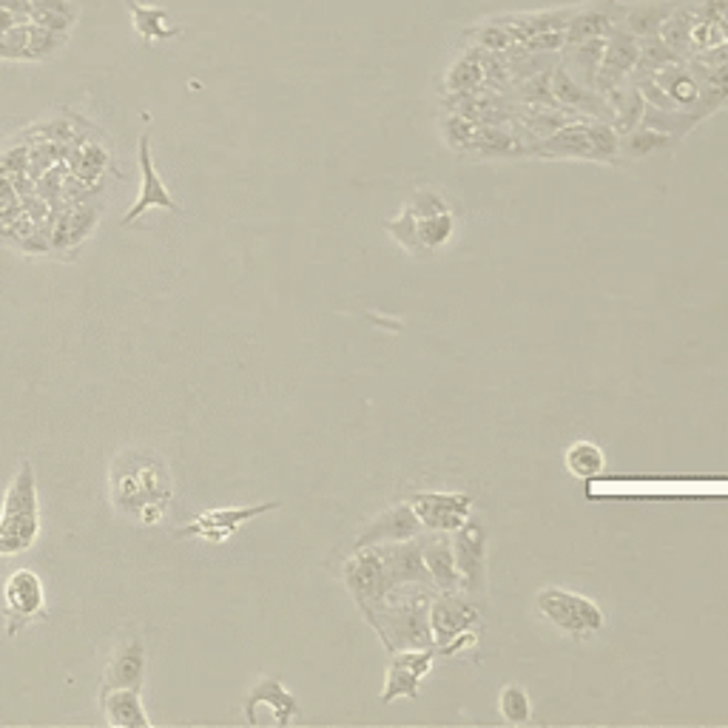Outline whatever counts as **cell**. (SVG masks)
I'll list each match as a JSON object with an SVG mask.
<instances>
[{
  "mask_svg": "<svg viewBox=\"0 0 728 728\" xmlns=\"http://www.w3.org/2000/svg\"><path fill=\"white\" fill-rule=\"evenodd\" d=\"M652 80H655L657 86L666 92V97L672 100V106L689 108V106H695L703 94L695 72H689V69H683V66H672V63L669 66H663L661 72L652 74Z\"/></svg>",
  "mask_w": 728,
  "mask_h": 728,
  "instance_id": "obj_22",
  "label": "cell"
},
{
  "mask_svg": "<svg viewBox=\"0 0 728 728\" xmlns=\"http://www.w3.org/2000/svg\"><path fill=\"white\" fill-rule=\"evenodd\" d=\"M566 470L575 478H597L606 470V458L595 441H575L563 456Z\"/></svg>",
  "mask_w": 728,
  "mask_h": 728,
  "instance_id": "obj_27",
  "label": "cell"
},
{
  "mask_svg": "<svg viewBox=\"0 0 728 728\" xmlns=\"http://www.w3.org/2000/svg\"><path fill=\"white\" fill-rule=\"evenodd\" d=\"M364 617L376 626L384 646L391 652L427 649L433 646L430 635V597L418 592L413 597L396 601L393 592L376 606H364Z\"/></svg>",
  "mask_w": 728,
  "mask_h": 728,
  "instance_id": "obj_2",
  "label": "cell"
},
{
  "mask_svg": "<svg viewBox=\"0 0 728 728\" xmlns=\"http://www.w3.org/2000/svg\"><path fill=\"white\" fill-rule=\"evenodd\" d=\"M483 83H487V69H483V63L478 60V54H467V58L456 60L450 72H447V80H444V86H447V92H450L453 97L478 92Z\"/></svg>",
  "mask_w": 728,
  "mask_h": 728,
  "instance_id": "obj_25",
  "label": "cell"
},
{
  "mask_svg": "<svg viewBox=\"0 0 728 728\" xmlns=\"http://www.w3.org/2000/svg\"><path fill=\"white\" fill-rule=\"evenodd\" d=\"M128 9H132L134 20H137V32L146 40L171 38V34H177V29L163 27V20H166V12H163V9H143L137 7L134 0H128Z\"/></svg>",
  "mask_w": 728,
  "mask_h": 728,
  "instance_id": "obj_30",
  "label": "cell"
},
{
  "mask_svg": "<svg viewBox=\"0 0 728 728\" xmlns=\"http://www.w3.org/2000/svg\"><path fill=\"white\" fill-rule=\"evenodd\" d=\"M259 706L271 709L273 722H277V726H288V722H291L293 717L299 715L297 697H293L291 691L282 686V683L273 680V677H262V680L253 686L251 695H248V700H246V717H248V720H251L253 711H257Z\"/></svg>",
  "mask_w": 728,
  "mask_h": 728,
  "instance_id": "obj_18",
  "label": "cell"
},
{
  "mask_svg": "<svg viewBox=\"0 0 728 728\" xmlns=\"http://www.w3.org/2000/svg\"><path fill=\"white\" fill-rule=\"evenodd\" d=\"M563 43H566V34L563 32H543L521 40L518 46H523L527 52H558V49H563Z\"/></svg>",
  "mask_w": 728,
  "mask_h": 728,
  "instance_id": "obj_32",
  "label": "cell"
},
{
  "mask_svg": "<svg viewBox=\"0 0 728 728\" xmlns=\"http://www.w3.org/2000/svg\"><path fill=\"white\" fill-rule=\"evenodd\" d=\"M436 652L433 646L427 649H402L393 652V661L384 675L382 703H393L398 697H418V686L433 669Z\"/></svg>",
  "mask_w": 728,
  "mask_h": 728,
  "instance_id": "obj_10",
  "label": "cell"
},
{
  "mask_svg": "<svg viewBox=\"0 0 728 728\" xmlns=\"http://www.w3.org/2000/svg\"><path fill=\"white\" fill-rule=\"evenodd\" d=\"M137 157H139V171H143V191H139L137 202H134V206L128 208L126 217H123V228L132 226L134 219L143 217L148 208H166V211L179 214V206L174 202V197L168 194V188L163 186V179L157 177V171H154L152 134H143V137H139Z\"/></svg>",
  "mask_w": 728,
  "mask_h": 728,
  "instance_id": "obj_15",
  "label": "cell"
},
{
  "mask_svg": "<svg viewBox=\"0 0 728 728\" xmlns=\"http://www.w3.org/2000/svg\"><path fill=\"white\" fill-rule=\"evenodd\" d=\"M552 94H555L558 106L563 108H581L586 114H601V108H606V100L595 97L592 89L578 83L563 66H555L552 72Z\"/></svg>",
  "mask_w": 728,
  "mask_h": 728,
  "instance_id": "obj_21",
  "label": "cell"
},
{
  "mask_svg": "<svg viewBox=\"0 0 728 728\" xmlns=\"http://www.w3.org/2000/svg\"><path fill=\"white\" fill-rule=\"evenodd\" d=\"M7 635L14 637L23 626H29L32 621L43 617L46 610V592H43V581L34 575L32 570H20L14 572L7 581Z\"/></svg>",
  "mask_w": 728,
  "mask_h": 728,
  "instance_id": "obj_9",
  "label": "cell"
},
{
  "mask_svg": "<svg viewBox=\"0 0 728 728\" xmlns=\"http://www.w3.org/2000/svg\"><path fill=\"white\" fill-rule=\"evenodd\" d=\"M675 12V7H663V3H641V7H632L630 12L623 14V23H617V27H623L630 34H635V38H655V34H661L663 23H666V18Z\"/></svg>",
  "mask_w": 728,
  "mask_h": 728,
  "instance_id": "obj_24",
  "label": "cell"
},
{
  "mask_svg": "<svg viewBox=\"0 0 728 728\" xmlns=\"http://www.w3.org/2000/svg\"><path fill=\"white\" fill-rule=\"evenodd\" d=\"M456 570L461 575V592L483 595L487 586V532L481 523L467 521L456 532H450Z\"/></svg>",
  "mask_w": 728,
  "mask_h": 728,
  "instance_id": "obj_6",
  "label": "cell"
},
{
  "mask_svg": "<svg viewBox=\"0 0 728 728\" xmlns=\"http://www.w3.org/2000/svg\"><path fill=\"white\" fill-rule=\"evenodd\" d=\"M279 507H282L279 501H266V503H257V507H222V510H208L202 512V516L194 518L188 527H183V530H179V538L197 535L202 538V541L226 543L228 538H233V532H237L242 523L266 516V512L279 510Z\"/></svg>",
  "mask_w": 728,
  "mask_h": 728,
  "instance_id": "obj_12",
  "label": "cell"
},
{
  "mask_svg": "<svg viewBox=\"0 0 728 728\" xmlns=\"http://www.w3.org/2000/svg\"><path fill=\"white\" fill-rule=\"evenodd\" d=\"M146 680V646L143 637H126L117 643L103 672V689H143Z\"/></svg>",
  "mask_w": 728,
  "mask_h": 728,
  "instance_id": "obj_14",
  "label": "cell"
},
{
  "mask_svg": "<svg viewBox=\"0 0 728 728\" xmlns=\"http://www.w3.org/2000/svg\"><path fill=\"white\" fill-rule=\"evenodd\" d=\"M535 606L552 626H558L561 632L572 637H592L606 626V617H603V610L597 606L595 601L590 597L575 595L570 590H558V586H550V590H541L535 597Z\"/></svg>",
  "mask_w": 728,
  "mask_h": 728,
  "instance_id": "obj_5",
  "label": "cell"
},
{
  "mask_svg": "<svg viewBox=\"0 0 728 728\" xmlns=\"http://www.w3.org/2000/svg\"><path fill=\"white\" fill-rule=\"evenodd\" d=\"M672 146V134L657 132V128H632L630 134H623L621 139V152L630 154V157H646V154L663 152V148Z\"/></svg>",
  "mask_w": 728,
  "mask_h": 728,
  "instance_id": "obj_28",
  "label": "cell"
},
{
  "mask_svg": "<svg viewBox=\"0 0 728 728\" xmlns=\"http://www.w3.org/2000/svg\"><path fill=\"white\" fill-rule=\"evenodd\" d=\"M498 709H501L503 720L521 726V722H530L532 700L521 686H503L501 697H498Z\"/></svg>",
  "mask_w": 728,
  "mask_h": 728,
  "instance_id": "obj_29",
  "label": "cell"
},
{
  "mask_svg": "<svg viewBox=\"0 0 728 728\" xmlns=\"http://www.w3.org/2000/svg\"><path fill=\"white\" fill-rule=\"evenodd\" d=\"M530 154L550 159H595V163H612L621 154V137L612 126L592 119V123H563L558 132L543 137Z\"/></svg>",
  "mask_w": 728,
  "mask_h": 728,
  "instance_id": "obj_4",
  "label": "cell"
},
{
  "mask_svg": "<svg viewBox=\"0 0 728 728\" xmlns=\"http://www.w3.org/2000/svg\"><path fill=\"white\" fill-rule=\"evenodd\" d=\"M100 709L106 715L108 726L117 728H148L146 709L137 689H100Z\"/></svg>",
  "mask_w": 728,
  "mask_h": 728,
  "instance_id": "obj_19",
  "label": "cell"
},
{
  "mask_svg": "<svg viewBox=\"0 0 728 728\" xmlns=\"http://www.w3.org/2000/svg\"><path fill=\"white\" fill-rule=\"evenodd\" d=\"M378 555H382L391 590H404V586H410V583H418V586L433 583L430 572L424 566L422 543H418L416 538L398 543H382V547H378Z\"/></svg>",
  "mask_w": 728,
  "mask_h": 728,
  "instance_id": "obj_13",
  "label": "cell"
},
{
  "mask_svg": "<svg viewBox=\"0 0 728 728\" xmlns=\"http://www.w3.org/2000/svg\"><path fill=\"white\" fill-rule=\"evenodd\" d=\"M345 583L353 601L358 603V610L376 606V603H382L384 597L391 595L393 590L391 581H387V572H384L382 555H378V547H362V550L353 552V558H347Z\"/></svg>",
  "mask_w": 728,
  "mask_h": 728,
  "instance_id": "obj_7",
  "label": "cell"
},
{
  "mask_svg": "<svg viewBox=\"0 0 728 728\" xmlns=\"http://www.w3.org/2000/svg\"><path fill=\"white\" fill-rule=\"evenodd\" d=\"M418 532H422V521H418L416 510H413L410 503H398V507L382 512L376 521L364 527L362 535L356 538V550H362V547H382V543L410 541Z\"/></svg>",
  "mask_w": 728,
  "mask_h": 728,
  "instance_id": "obj_16",
  "label": "cell"
},
{
  "mask_svg": "<svg viewBox=\"0 0 728 728\" xmlns=\"http://www.w3.org/2000/svg\"><path fill=\"white\" fill-rule=\"evenodd\" d=\"M478 623V606L461 597V592H441L430 601V635L438 649H447L461 632Z\"/></svg>",
  "mask_w": 728,
  "mask_h": 728,
  "instance_id": "obj_11",
  "label": "cell"
},
{
  "mask_svg": "<svg viewBox=\"0 0 728 728\" xmlns=\"http://www.w3.org/2000/svg\"><path fill=\"white\" fill-rule=\"evenodd\" d=\"M476 132H478L476 123L461 117V114H450V117L444 119V139H447V146H450L453 152H467L472 137H476Z\"/></svg>",
  "mask_w": 728,
  "mask_h": 728,
  "instance_id": "obj_31",
  "label": "cell"
},
{
  "mask_svg": "<svg viewBox=\"0 0 728 728\" xmlns=\"http://www.w3.org/2000/svg\"><path fill=\"white\" fill-rule=\"evenodd\" d=\"M171 472L163 456L152 450H128L112 464V501L139 527H154L166 518L171 503Z\"/></svg>",
  "mask_w": 728,
  "mask_h": 728,
  "instance_id": "obj_1",
  "label": "cell"
},
{
  "mask_svg": "<svg viewBox=\"0 0 728 728\" xmlns=\"http://www.w3.org/2000/svg\"><path fill=\"white\" fill-rule=\"evenodd\" d=\"M40 535L38 476L32 461H23L9 483L3 510H0V555L27 552Z\"/></svg>",
  "mask_w": 728,
  "mask_h": 728,
  "instance_id": "obj_3",
  "label": "cell"
},
{
  "mask_svg": "<svg viewBox=\"0 0 728 728\" xmlns=\"http://www.w3.org/2000/svg\"><path fill=\"white\" fill-rule=\"evenodd\" d=\"M612 29H615V18H612L606 9H583V12L572 14L570 27L563 32L566 34V43H563V46H578V43H586V40L606 38Z\"/></svg>",
  "mask_w": 728,
  "mask_h": 728,
  "instance_id": "obj_23",
  "label": "cell"
},
{
  "mask_svg": "<svg viewBox=\"0 0 728 728\" xmlns=\"http://www.w3.org/2000/svg\"><path fill=\"white\" fill-rule=\"evenodd\" d=\"M424 530L456 532L461 523L470 521L472 498L464 492H416L410 498Z\"/></svg>",
  "mask_w": 728,
  "mask_h": 728,
  "instance_id": "obj_8",
  "label": "cell"
},
{
  "mask_svg": "<svg viewBox=\"0 0 728 728\" xmlns=\"http://www.w3.org/2000/svg\"><path fill=\"white\" fill-rule=\"evenodd\" d=\"M467 154H478V157H521V154H527V148L518 146L512 134L501 132V128L478 126Z\"/></svg>",
  "mask_w": 728,
  "mask_h": 728,
  "instance_id": "obj_26",
  "label": "cell"
},
{
  "mask_svg": "<svg viewBox=\"0 0 728 728\" xmlns=\"http://www.w3.org/2000/svg\"><path fill=\"white\" fill-rule=\"evenodd\" d=\"M416 219V248L422 251H438L453 239L456 233V217L450 208H438V211H416V208L404 206Z\"/></svg>",
  "mask_w": 728,
  "mask_h": 728,
  "instance_id": "obj_20",
  "label": "cell"
},
{
  "mask_svg": "<svg viewBox=\"0 0 728 728\" xmlns=\"http://www.w3.org/2000/svg\"><path fill=\"white\" fill-rule=\"evenodd\" d=\"M424 566L430 572L433 586L441 592H461V575L456 570V555H453L450 532H433L422 541Z\"/></svg>",
  "mask_w": 728,
  "mask_h": 728,
  "instance_id": "obj_17",
  "label": "cell"
}]
</instances>
